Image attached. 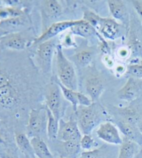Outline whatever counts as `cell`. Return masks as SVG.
<instances>
[{
  "label": "cell",
  "instance_id": "cell-1",
  "mask_svg": "<svg viewBox=\"0 0 142 158\" xmlns=\"http://www.w3.org/2000/svg\"><path fill=\"white\" fill-rule=\"evenodd\" d=\"M75 112L76 121L82 134L91 135L93 130L103 122L106 112L96 102L90 106H78Z\"/></svg>",
  "mask_w": 142,
  "mask_h": 158
},
{
  "label": "cell",
  "instance_id": "cell-2",
  "mask_svg": "<svg viewBox=\"0 0 142 158\" xmlns=\"http://www.w3.org/2000/svg\"><path fill=\"white\" fill-rule=\"evenodd\" d=\"M56 67L57 79L64 86L71 89L78 90V78L73 64L65 56L61 44L56 47Z\"/></svg>",
  "mask_w": 142,
  "mask_h": 158
},
{
  "label": "cell",
  "instance_id": "cell-3",
  "mask_svg": "<svg viewBox=\"0 0 142 158\" xmlns=\"http://www.w3.org/2000/svg\"><path fill=\"white\" fill-rule=\"evenodd\" d=\"M45 106L58 120L61 119L65 112V98L55 81L47 85L44 89Z\"/></svg>",
  "mask_w": 142,
  "mask_h": 158
},
{
  "label": "cell",
  "instance_id": "cell-4",
  "mask_svg": "<svg viewBox=\"0 0 142 158\" xmlns=\"http://www.w3.org/2000/svg\"><path fill=\"white\" fill-rule=\"evenodd\" d=\"M58 44L55 38L36 46V61L44 74H49L52 71L53 58L56 54V47Z\"/></svg>",
  "mask_w": 142,
  "mask_h": 158
},
{
  "label": "cell",
  "instance_id": "cell-5",
  "mask_svg": "<svg viewBox=\"0 0 142 158\" xmlns=\"http://www.w3.org/2000/svg\"><path fill=\"white\" fill-rule=\"evenodd\" d=\"M10 33L0 38V42L4 48L13 50H24L32 46L36 38L31 34L30 30Z\"/></svg>",
  "mask_w": 142,
  "mask_h": 158
},
{
  "label": "cell",
  "instance_id": "cell-6",
  "mask_svg": "<svg viewBox=\"0 0 142 158\" xmlns=\"http://www.w3.org/2000/svg\"><path fill=\"white\" fill-rule=\"evenodd\" d=\"M47 112L46 106L31 110L27 124L28 137L31 138L40 137L44 131L47 132Z\"/></svg>",
  "mask_w": 142,
  "mask_h": 158
},
{
  "label": "cell",
  "instance_id": "cell-7",
  "mask_svg": "<svg viewBox=\"0 0 142 158\" xmlns=\"http://www.w3.org/2000/svg\"><path fill=\"white\" fill-rule=\"evenodd\" d=\"M39 9L40 11L42 27L44 31L48 27L56 22L62 15L63 8L61 2L57 0H44L39 2Z\"/></svg>",
  "mask_w": 142,
  "mask_h": 158
},
{
  "label": "cell",
  "instance_id": "cell-8",
  "mask_svg": "<svg viewBox=\"0 0 142 158\" xmlns=\"http://www.w3.org/2000/svg\"><path fill=\"white\" fill-rule=\"evenodd\" d=\"M82 21L81 19H70V20L58 21L55 23L52 24L50 27L42 33V34L37 37L33 43V47H36L38 44L43 43V42L49 40L51 39L55 38L57 35H59L62 32L70 29L71 28L75 26L76 24H79Z\"/></svg>",
  "mask_w": 142,
  "mask_h": 158
},
{
  "label": "cell",
  "instance_id": "cell-9",
  "mask_svg": "<svg viewBox=\"0 0 142 158\" xmlns=\"http://www.w3.org/2000/svg\"><path fill=\"white\" fill-rule=\"evenodd\" d=\"M96 134L99 139L109 144L120 146L123 142L120 131L115 123L110 121H105L97 127Z\"/></svg>",
  "mask_w": 142,
  "mask_h": 158
},
{
  "label": "cell",
  "instance_id": "cell-10",
  "mask_svg": "<svg viewBox=\"0 0 142 158\" xmlns=\"http://www.w3.org/2000/svg\"><path fill=\"white\" fill-rule=\"evenodd\" d=\"M82 133L75 119L65 121L63 118L59 120V129L57 140L66 142L70 141H81Z\"/></svg>",
  "mask_w": 142,
  "mask_h": 158
},
{
  "label": "cell",
  "instance_id": "cell-11",
  "mask_svg": "<svg viewBox=\"0 0 142 158\" xmlns=\"http://www.w3.org/2000/svg\"><path fill=\"white\" fill-rule=\"evenodd\" d=\"M142 93V80L134 77H128L126 83L119 90L116 96L119 100L132 102Z\"/></svg>",
  "mask_w": 142,
  "mask_h": 158
},
{
  "label": "cell",
  "instance_id": "cell-12",
  "mask_svg": "<svg viewBox=\"0 0 142 158\" xmlns=\"http://www.w3.org/2000/svg\"><path fill=\"white\" fill-rule=\"evenodd\" d=\"M125 27L115 19L110 18H103L97 32L104 39L115 40L122 35V31Z\"/></svg>",
  "mask_w": 142,
  "mask_h": 158
},
{
  "label": "cell",
  "instance_id": "cell-13",
  "mask_svg": "<svg viewBox=\"0 0 142 158\" xmlns=\"http://www.w3.org/2000/svg\"><path fill=\"white\" fill-rule=\"evenodd\" d=\"M127 47L133 58H142V26L137 22H130Z\"/></svg>",
  "mask_w": 142,
  "mask_h": 158
},
{
  "label": "cell",
  "instance_id": "cell-14",
  "mask_svg": "<svg viewBox=\"0 0 142 158\" xmlns=\"http://www.w3.org/2000/svg\"><path fill=\"white\" fill-rule=\"evenodd\" d=\"M31 20L28 14L0 20V29L6 33L24 31L31 29Z\"/></svg>",
  "mask_w": 142,
  "mask_h": 158
},
{
  "label": "cell",
  "instance_id": "cell-15",
  "mask_svg": "<svg viewBox=\"0 0 142 158\" xmlns=\"http://www.w3.org/2000/svg\"><path fill=\"white\" fill-rule=\"evenodd\" d=\"M106 2L112 18L117 22H120V23L124 27H129L130 22V16L124 2L121 0H108Z\"/></svg>",
  "mask_w": 142,
  "mask_h": 158
},
{
  "label": "cell",
  "instance_id": "cell-16",
  "mask_svg": "<svg viewBox=\"0 0 142 158\" xmlns=\"http://www.w3.org/2000/svg\"><path fill=\"white\" fill-rule=\"evenodd\" d=\"M85 88L86 94L91 98L92 102H97L105 91V83L103 78L98 75L91 76L85 81Z\"/></svg>",
  "mask_w": 142,
  "mask_h": 158
},
{
  "label": "cell",
  "instance_id": "cell-17",
  "mask_svg": "<svg viewBox=\"0 0 142 158\" xmlns=\"http://www.w3.org/2000/svg\"><path fill=\"white\" fill-rule=\"evenodd\" d=\"M19 92L12 83L0 87V106L4 108H13L19 101Z\"/></svg>",
  "mask_w": 142,
  "mask_h": 158
},
{
  "label": "cell",
  "instance_id": "cell-18",
  "mask_svg": "<svg viewBox=\"0 0 142 158\" xmlns=\"http://www.w3.org/2000/svg\"><path fill=\"white\" fill-rule=\"evenodd\" d=\"M115 123L124 137L132 141L142 147V134L137 125L121 119L116 120Z\"/></svg>",
  "mask_w": 142,
  "mask_h": 158
},
{
  "label": "cell",
  "instance_id": "cell-19",
  "mask_svg": "<svg viewBox=\"0 0 142 158\" xmlns=\"http://www.w3.org/2000/svg\"><path fill=\"white\" fill-rule=\"evenodd\" d=\"M80 142L81 141L59 142L56 146V150L61 155V157L78 158L81 150Z\"/></svg>",
  "mask_w": 142,
  "mask_h": 158
},
{
  "label": "cell",
  "instance_id": "cell-20",
  "mask_svg": "<svg viewBox=\"0 0 142 158\" xmlns=\"http://www.w3.org/2000/svg\"><path fill=\"white\" fill-rule=\"evenodd\" d=\"M94 50L91 48H85V49L78 51L72 57L71 61L74 63L78 68H84L90 65L94 57Z\"/></svg>",
  "mask_w": 142,
  "mask_h": 158
},
{
  "label": "cell",
  "instance_id": "cell-21",
  "mask_svg": "<svg viewBox=\"0 0 142 158\" xmlns=\"http://www.w3.org/2000/svg\"><path fill=\"white\" fill-rule=\"evenodd\" d=\"M15 139L17 146L24 155V156L31 158H37L31 143V139H29L28 135L22 132H18L15 135Z\"/></svg>",
  "mask_w": 142,
  "mask_h": 158
},
{
  "label": "cell",
  "instance_id": "cell-22",
  "mask_svg": "<svg viewBox=\"0 0 142 158\" xmlns=\"http://www.w3.org/2000/svg\"><path fill=\"white\" fill-rule=\"evenodd\" d=\"M34 153L37 158H54L44 140L40 137L31 138Z\"/></svg>",
  "mask_w": 142,
  "mask_h": 158
},
{
  "label": "cell",
  "instance_id": "cell-23",
  "mask_svg": "<svg viewBox=\"0 0 142 158\" xmlns=\"http://www.w3.org/2000/svg\"><path fill=\"white\" fill-rule=\"evenodd\" d=\"M140 146L132 141L123 137V142L120 145L117 158H134L140 151Z\"/></svg>",
  "mask_w": 142,
  "mask_h": 158
},
{
  "label": "cell",
  "instance_id": "cell-24",
  "mask_svg": "<svg viewBox=\"0 0 142 158\" xmlns=\"http://www.w3.org/2000/svg\"><path fill=\"white\" fill-rule=\"evenodd\" d=\"M69 30L73 35L80 36L84 38H89L94 35H97L98 33L94 27L84 21L83 19L80 23L76 24Z\"/></svg>",
  "mask_w": 142,
  "mask_h": 158
},
{
  "label": "cell",
  "instance_id": "cell-25",
  "mask_svg": "<svg viewBox=\"0 0 142 158\" xmlns=\"http://www.w3.org/2000/svg\"><path fill=\"white\" fill-rule=\"evenodd\" d=\"M47 135L49 139L52 141L57 140L58 132L59 129V120L57 119L52 112L47 108Z\"/></svg>",
  "mask_w": 142,
  "mask_h": 158
},
{
  "label": "cell",
  "instance_id": "cell-26",
  "mask_svg": "<svg viewBox=\"0 0 142 158\" xmlns=\"http://www.w3.org/2000/svg\"><path fill=\"white\" fill-rule=\"evenodd\" d=\"M117 110L121 117V118H120L121 120L137 125L141 115L135 108L129 106L123 108H117Z\"/></svg>",
  "mask_w": 142,
  "mask_h": 158
},
{
  "label": "cell",
  "instance_id": "cell-27",
  "mask_svg": "<svg viewBox=\"0 0 142 158\" xmlns=\"http://www.w3.org/2000/svg\"><path fill=\"white\" fill-rule=\"evenodd\" d=\"M126 74L128 77H134L142 80V58H132L127 64Z\"/></svg>",
  "mask_w": 142,
  "mask_h": 158
},
{
  "label": "cell",
  "instance_id": "cell-28",
  "mask_svg": "<svg viewBox=\"0 0 142 158\" xmlns=\"http://www.w3.org/2000/svg\"><path fill=\"white\" fill-rule=\"evenodd\" d=\"M54 81L56 82L57 84L58 85L60 88L61 89L62 94L63 95L65 100L72 104L73 107V111H76V109H77L78 106V91H75V90L71 89L68 87H66L64 86L63 85L61 84L57 78H55Z\"/></svg>",
  "mask_w": 142,
  "mask_h": 158
},
{
  "label": "cell",
  "instance_id": "cell-29",
  "mask_svg": "<svg viewBox=\"0 0 142 158\" xmlns=\"http://www.w3.org/2000/svg\"><path fill=\"white\" fill-rule=\"evenodd\" d=\"M82 9H83V18L82 19L92 25L97 31L99 24H100L102 19H103V17L99 15L98 14L91 10L90 8L85 6V5H83Z\"/></svg>",
  "mask_w": 142,
  "mask_h": 158
},
{
  "label": "cell",
  "instance_id": "cell-30",
  "mask_svg": "<svg viewBox=\"0 0 142 158\" xmlns=\"http://www.w3.org/2000/svg\"><path fill=\"white\" fill-rule=\"evenodd\" d=\"M81 149L85 152L92 151L98 148V144L91 135H83L80 142Z\"/></svg>",
  "mask_w": 142,
  "mask_h": 158
},
{
  "label": "cell",
  "instance_id": "cell-31",
  "mask_svg": "<svg viewBox=\"0 0 142 158\" xmlns=\"http://www.w3.org/2000/svg\"><path fill=\"white\" fill-rule=\"evenodd\" d=\"M72 33L71 32L67 33V34H65L63 39H62V42L61 46L66 47H73L76 46V42L72 37Z\"/></svg>",
  "mask_w": 142,
  "mask_h": 158
},
{
  "label": "cell",
  "instance_id": "cell-32",
  "mask_svg": "<svg viewBox=\"0 0 142 158\" xmlns=\"http://www.w3.org/2000/svg\"><path fill=\"white\" fill-rule=\"evenodd\" d=\"M116 53H117L118 57L122 60H126L129 58V56L132 55L131 51L128 47H122L119 48Z\"/></svg>",
  "mask_w": 142,
  "mask_h": 158
},
{
  "label": "cell",
  "instance_id": "cell-33",
  "mask_svg": "<svg viewBox=\"0 0 142 158\" xmlns=\"http://www.w3.org/2000/svg\"><path fill=\"white\" fill-rule=\"evenodd\" d=\"M131 4L135 12L142 19V0H132Z\"/></svg>",
  "mask_w": 142,
  "mask_h": 158
},
{
  "label": "cell",
  "instance_id": "cell-34",
  "mask_svg": "<svg viewBox=\"0 0 142 158\" xmlns=\"http://www.w3.org/2000/svg\"><path fill=\"white\" fill-rule=\"evenodd\" d=\"M103 61L104 62V64H106V66L109 67V68H112L114 65H115V63H114L111 55H103Z\"/></svg>",
  "mask_w": 142,
  "mask_h": 158
},
{
  "label": "cell",
  "instance_id": "cell-35",
  "mask_svg": "<svg viewBox=\"0 0 142 158\" xmlns=\"http://www.w3.org/2000/svg\"><path fill=\"white\" fill-rule=\"evenodd\" d=\"M127 66H125L124 64H117L115 67V72L116 74L118 76H121L124 73H126Z\"/></svg>",
  "mask_w": 142,
  "mask_h": 158
},
{
  "label": "cell",
  "instance_id": "cell-36",
  "mask_svg": "<svg viewBox=\"0 0 142 158\" xmlns=\"http://www.w3.org/2000/svg\"><path fill=\"white\" fill-rule=\"evenodd\" d=\"M0 158H18L15 154L10 151L3 152L0 154Z\"/></svg>",
  "mask_w": 142,
  "mask_h": 158
},
{
  "label": "cell",
  "instance_id": "cell-37",
  "mask_svg": "<svg viewBox=\"0 0 142 158\" xmlns=\"http://www.w3.org/2000/svg\"><path fill=\"white\" fill-rule=\"evenodd\" d=\"M137 126L139 129H140V131L141 132V133L142 134V115L141 116L140 120H139L138 123H137Z\"/></svg>",
  "mask_w": 142,
  "mask_h": 158
},
{
  "label": "cell",
  "instance_id": "cell-38",
  "mask_svg": "<svg viewBox=\"0 0 142 158\" xmlns=\"http://www.w3.org/2000/svg\"><path fill=\"white\" fill-rule=\"evenodd\" d=\"M4 137L3 136V132L2 126L0 125V143H4Z\"/></svg>",
  "mask_w": 142,
  "mask_h": 158
},
{
  "label": "cell",
  "instance_id": "cell-39",
  "mask_svg": "<svg viewBox=\"0 0 142 158\" xmlns=\"http://www.w3.org/2000/svg\"><path fill=\"white\" fill-rule=\"evenodd\" d=\"M134 158H142V148L140 149V151L135 155Z\"/></svg>",
  "mask_w": 142,
  "mask_h": 158
},
{
  "label": "cell",
  "instance_id": "cell-40",
  "mask_svg": "<svg viewBox=\"0 0 142 158\" xmlns=\"http://www.w3.org/2000/svg\"><path fill=\"white\" fill-rule=\"evenodd\" d=\"M2 48H4V47H3V46H2V44H1V42H0V50H1Z\"/></svg>",
  "mask_w": 142,
  "mask_h": 158
},
{
  "label": "cell",
  "instance_id": "cell-41",
  "mask_svg": "<svg viewBox=\"0 0 142 158\" xmlns=\"http://www.w3.org/2000/svg\"><path fill=\"white\" fill-rule=\"evenodd\" d=\"M24 158H31V157H27V156H25V157H24Z\"/></svg>",
  "mask_w": 142,
  "mask_h": 158
},
{
  "label": "cell",
  "instance_id": "cell-42",
  "mask_svg": "<svg viewBox=\"0 0 142 158\" xmlns=\"http://www.w3.org/2000/svg\"><path fill=\"white\" fill-rule=\"evenodd\" d=\"M61 158H66V157H61Z\"/></svg>",
  "mask_w": 142,
  "mask_h": 158
}]
</instances>
